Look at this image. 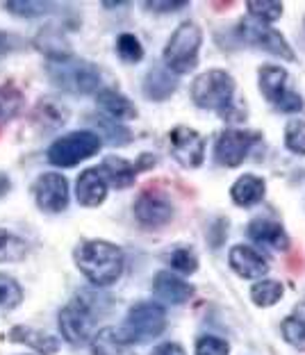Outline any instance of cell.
I'll use <instances>...</instances> for the list:
<instances>
[{
  "mask_svg": "<svg viewBox=\"0 0 305 355\" xmlns=\"http://www.w3.org/2000/svg\"><path fill=\"white\" fill-rule=\"evenodd\" d=\"M76 264L96 287H110L123 273L121 248L105 239H87L76 248Z\"/></svg>",
  "mask_w": 305,
  "mask_h": 355,
  "instance_id": "6da1fadb",
  "label": "cell"
},
{
  "mask_svg": "<svg viewBox=\"0 0 305 355\" xmlns=\"http://www.w3.org/2000/svg\"><path fill=\"white\" fill-rule=\"evenodd\" d=\"M46 73L51 83L69 94H94L101 87V71L92 62L78 60V58H62V60H48Z\"/></svg>",
  "mask_w": 305,
  "mask_h": 355,
  "instance_id": "7a4b0ae2",
  "label": "cell"
},
{
  "mask_svg": "<svg viewBox=\"0 0 305 355\" xmlns=\"http://www.w3.org/2000/svg\"><path fill=\"white\" fill-rule=\"evenodd\" d=\"M232 94H235V80L219 69L200 73L191 85V101L200 110H216L223 121H232Z\"/></svg>",
  "mask_w": 305,
  "mask_h": 355,
  "instance_id": "3957f363",
  "label": "cell"
},
{
  "mask_svg": "<svg viewBox=\"0 0 305 355\" xmlns=\"http://www.w3.org/2000/svg\"><path fill=\"white\" fill-rule=\"evenodd\" d=\"M200 42H203V32L191 21L180 23L175 32L168 39V44L164 48V64L168 71L173 73L184 76L189 71L196 69L198 64V51H200Z\"/></svg>",
  "mask_w": 305,
  "mask_h": 355,
  "instance_id": "277c9868",
  "label": "cell"
},
{
  "mask_svg": "<svg viewBox=\"0 0 305 355\" xmlns=\"http://www.w3.org/2000/svg\"><path fill=\"white\" fill-rule=\"evenodd\" d=\"M101 146H103L101 137L92 130L69 132L51 144V148H48V162L62 168L76 166L82 159H89L92 155H96Z\"/></svg>",
  "mask_w": 305,
  "mask_h": 355,
  "instance_id": "5b68a950",
  "label": "cell"
},
{
  "mask_svg": "<svg viewBox=\"0 0 305 355\" xmlns=\"http://www.w3.org/2000/svg\"><path fill=\"white\" fill-rule=\"evenodd\" d=\"M164 328H166L164 308L152 301H146V303H137L130 308L121 335L130 344H143L162 335Z\"/></svg>",
  "mask_w": 305,
  "mask_h": 355,
  "instance_id": "8992f818",
  "label": "cell"
},
{
  "mask_svg": "<svg viewBox=\"0 0 305 355\" xmlns=\"http://www.w3.org/2000/svg\"><path fill=\"white\" fill-rule=\"evenodd\" d=\"M60 330L69 344L82 346L92 340L94 333V305L85 301V296L73 298L67 308L60 312Z\"/></svg>",
  "mask_w": 305,
  "mask_h": 355,
  "instance_id": "52a82bcc",
  "label": "cell"
},
{
  "mask_svg": "<svg viewBox=\"0 0 305 355\" xmlns=\"http://www.w3.org/2000/svg\"><path fill=\"white\" fill-rule=\"evenodd\" d=\"M168 146H171V155L178 159L182 166L196 168L203 164L205 159V139L200 137L194 128L178 125L168 132Z\"/></svg>",
  "mask_w": 305,
  "mask_h": 355,
  "instance_id": "ba28073f",
  "label": "cell"
},
{
  "mask_svg": "<svg viewBox=\"0 0 305 355\" xmlns=\"http://www.w3.org/2000/svg\"><path fill=\"white\" fill-rule=\"evenodd\" d=\"M35 200L44 212H64L69 207V182L62 173H44L35 182Z\"/></svg>",
  "mask_w": 305,
  "mask_h": 355,
  "instance_id": "9c48e42d",
  "label": "cell"
},
{
  "mask_svg": "<svg viewBox=\"0 0 305 355\" xmlns=\"http://www.w3.org/2000/svg\"><path fill=\"white\" fill-rule=\"evenodd\" d=\"M239 35L244 37V42L260 46L262 51L276 55V58H283L287 62L294 60V53H292V48L287 46L285 37L260 21H242L239 23Z\"/></svg>",
  "mask_w": 305,
  "mask_h": 355,
  "instance_id": "30bf717a",
  "label": "cell"
},
{
  "mask_svg": "<svg viewBox=\"0 0 305 355\" xmlns=\"http://www.w3.org/2000/svg\"><path fill=\"white\" fill-rule=\"evenodd\" d=\"M258 132L248 130H223L216 139V162L223 166H239L246 159L248 150L258 141Z\"/></svg>",
  "mask_w": 305,
  "mask_h": 355,
  "instance_id": "8fae6325",
  "label": "cell"
},
{
  "mask_svg": "<svg viewBox=\"0 0 305 355\" xmlns=\"http://www.w3.org/2000/svg\"><path fill=\"white\" fill-rule=\"evenodd\" d=\"M134 216L146 228H162L173 219V205L162 191H141L134 203Z\"/></svg>",
  "mask_w": 305,
  "mask_h": 355,
  "instance_id": "7c38bea8",
  "label": "cell"
},
{
  "mask_svg": "<svg viewBox=\"0 0 305 355\" xmlns=\"http://www.w3.org/2000/svg\"><path fill=\"white\" fill-rule=\"evenodd\" d=\"M228 262L232 266V271L246 280H262V276L269 273L267 260L262 257V253H258L251 246H232Z\"/></svg>",
  "mask_w": 305,
  "mask_h": 355,
  "instance_id": "4fadbf2b",
  "label": "cell"
},
{
  "mask_svg": "<svg viewBox=\"0 0 305 355\" xmlns=\"http://www.w3.org/2000/svg\"><path fill=\"white\" fill-rule=\"evenodd\" d=\"M76 193H78L80 205L98 207L107 196V180L103 178L101 168H87V171L80 173L78 184H76Z\"/></svg>",
  "mask_w": 305,
  "mask_h": 355,
  "instance_id": "5bb4252c",
  "label": "cell"
},
{
  "mask_svg": "<svg viewBox=\"0 0 305 355\" xmlns=\"http://www.w3.org/2000/svg\"><path fill=\"white\" fill-rule=\"evenodd\" d=\"M152 292L166 303L182 305L194 296V287H191L189 282H184L182 278L173 276L171 271H159L157 276L152 278Z\"/></svg>",
  "mask_w": 305,
  "mask_h": 355,
  "instance_id": "9a60e30c",
  "label": "cell"
},
{
  "mask_svg": "<svg viewBox=\"0 0 305 355\" xmlns=\"http://www.w3.org/2000/svg\"><path fill=\"white\" fill-rule=\"evenodd\" d=\"M248 237H251L255 244L276 248V251H287V248H290V237H287L283 225L276 221H267V219L251 221L248 223Z\"/></svg>",
  "mask_w": 305,
  "mask_h": 355,
  "instance_id": "2e32d148",
  "label": "cell"
},
{
  "mask_svg": "<svg viewBox=\"0 0 305 355\" xmlns=\"http://www.w3.org/2000/svg\"><path fill=\"white\" fill-rule=\"evenodd\" d=\"M10 342L14 344H26L32 351H37L39 355H55L60 349L58 337L44 333V330L30 328V326H14L10 330Z\"/></svg>",
  "mask_w": 305,
  "mask_h": 355,
  "instance_id": "e0dca14e",
  "label": "cell"
},
{
  "mask_svg": "<svg viewBox=\"0 0 305 355\" xmlns=\"http://www.w3.org/2000/svg\"><path fill=\"white\" fill-rule=\"evenodd\" d=\"M287 80H290V76H287V71L280 67L260 69V92L264 94V98L269 103H274L276 107L280 105V101L292 92V89L287 87Z\"/></svg>",
  "mask_w": 305,
  "mask_h": 355,
  "instance_id": "ac0fdd59",
  "label": "cell"
},
{
  "mask_svg": "<svg viewBox=\"0 0 305 355\" xmlns=\"http://www.w3.org/2000/svg\"><path fill=\"white\" fill-rule=\"evenodd\" d=\"M137 171H139L137 166H132L128 159L116 157V155L105 157V159H103V164H101L103 178H105L112 187H116V189L130 187V184L134 182V178H137Z\"/></svg>",
  "mask_w": 305,
  "mask_h": 355,
  "instance_id": "d6986e66",
  "label": "cell"
},
{
  "mask_svg": "<svg viewBox=\"0 0 305 355\" xmlns=\"http://www.w3.org/2000/svg\"><path fill=\"white\" fill-rule=\"evenodd\" d=\"M92 355H134L132 344L114 328H103L92 337Z\"/></svg>",
  "mask_w": 305,
  "mask_h": 355,
  "instance_id": "ffe728a7",
  "label": "cell"
},
{
  "mask_svg": "<svg viewBox=\"0 0 305 355\" xmlns=\"http://www.w3.org/2000/svg\"><path fill=\"white\" fill-rule=\"evenodd\" d=\"M96 103H98V107L105 110L110 119H114V121H125V119L137 116V107H134L121 92H116V89H101L98 96H96Z\"/></svg>",
  "mask_w": 305,
  "mask_h": 355,
  "instance_id": "44dd1931",
  "label": "cell"
},
{
  "mask_svg": "<svg viewBox=\"0 0 305 355\" xmlns=\"http://www.w3.org/2000/svg\"><path fill=\"white\" fill-rule=\"evenodd\" d=\"M175 89H178L175 78L162 67H152L146 73V78H143V94L150 101H166Z\"/></svg>",
  "mask_w": 305,
  "mask_h": 355,
  "instance_id": "7402d4cb",
  "label": "cell"
},
{
  "mask_svg": "<svg viewBox=\"0 0 305 355\" xmlns=\"http://www.w3.org/2000/svg\"><path fill=\"white\" fill-rule=\"evenodd\" d=\"M35 123H39L44 130H58L60 125H64L69 121V110L55 98H42L37 103L35 112H32Z\"/></svg>",
  "mask_w": 305,
  "mask_h": 355,
  "instance_id": "603a6c76",
  "label": "cell"
},
{
  "mask_svg": "<svg viewBox=\"0 0 305 355\" xmlns=\"http://www.w3.org/2000/svg\"><path fill=\"white\" fill-rule=\"evenodd\" d=\"M230 196L239 207H251L255 203H260L264 196V180L258 175H242L232 184Z\"/></svg>",
  "mask_w": 305,
  "mask_h": 355,
  "instance_id": "cb8c5ba5",
  "label": "cell"
},
{
  "mask_svg": "<svg viewBox=\"0 0 305 355\" xmlns=\"http://www.w3.org/2000/svg\"><path fill=\"white\" fill-rule=\"evenodd\" d=\"M35 46L42 53H46L48 60H62V58H71L69 44L64 42L62 32H58L55 28H44L35 39Z\"/></svg>",
  "mask_w": 305,
  "mask_h": 355,
  "instance_id": "d4e9b609",
  "label": "cell"
},
{
  "mask_svg": "<svg viewBox=\"0 0 305 355\" xmlns=\"http://www.w3.org/2000/svg\"><path fill=\"white\" fill-rule=\"evenodd\" d=\"M283 337L294 349L305 351V305H299V308L283 321Z\"/></svg>",
  "mask_w": 305,
  "mask_h": 355,
  "instance_id": "484cf974",
  "label": "cell"
},
{
  "mask_svg": "<svg viewBox=\"0 0 305 355\" xmlns=\"http://www.w3.org/2000/svg\"><path fill=\"white\" fill-rule=\"evenodd\" d=\"M92 121L98 128V137H107V141L112 146H125L132 141V132L121 123V121L107 119V116H92Z\"/></svg>",
  "mask_w": 305,
  "mask_h": 355,
  "instance_id": "4316f807",
  "label": "cell"
},
{
  "mask_svg": "<svg viewBox=\"0 0 305 355\" xmlns=\"http://www.w3.org/2000/svg\"><path fill=\"white\" fill-rule=\"evenodd\" d=\"M28 241L0 228V262H21L28 257Z\"/></svg>",
  "mask_w": 305,
  "mask_h": 355,
  "instance_id": "83f0119b",
  "label": "cell"
},
{
  "mask_svg": "<svg viewBox=\"0 0 305 355\" xmlns=\"http://www.w3.org/2000/svg\"><path fill=\"white\" fill-rule=\"evenodd\" d=\"M251 298L260 308H271L283 298V285L278 280H260L251 289Z\"/></svg>",
  "mask_w": 305,
  "mask_h": 355,
  "instance_id": "f1b7e54d",
  "label": "cell"
},
{
  "mask_svg": "<svg viewBox=\"0 0 305 355\" xmlns=\"http://www.w3.org/2000/svg\"><path fill=\"white\" fill-rule=\"evenodd\" d=\"M23 107V94L14 85L0 87V123L14 119Z\"/></svg>",
  "mask_w": 305,
  "mask_h": 355,
  "instance_id": "f546056e",
  "label": "cell"
},
{
  "mask_svg": "<svg viewBox=\"0 0 305 355\" xmlns=\"http://www.w3.org/2000/svg\"><path fill=\"white\" fill-rule=\"evenodd\" d=\"M246 7L260 23H274L283 16V3H276V0H248Z\"/></svg>",
  "mask_w": 305,
  "mask_h": 355,
  "instance_id": "4dcf8cb0",
  "label": "cell"
},
{
  "mask_svg": "<svg viewBox=\"0 0 305 355\" xmlns=\"http://www.w3.org/2000/svg\"><path fill=\"white\" fill-rule=\"evenodd\" d=\"M5 10L16 16H26V19H35V16H44L58 10L53 3H32V0H10L5 3Z\"/></svg>",
  "mask_w": 305,
  "mask_h": 355,
  "instance_id": "1f68e13d",
  "label": "cell"
},
{
  "mask_svg": "<svg viewBox=\"0 0 305 355\" xmlns=\"http://www.w3.org/2000/svg\"><path fill=\"white\" fill-rule=\"evenodd\" d=\"M23 301V289L12 276L0 273V308L3 310H14L19 308Z\"/></svg>",
  "mask_w": 305,
  "mask_h": 355,
  "instance_id": "d6a6232c",
  "label": "cell"
},
{
  "mask_svg": "<svg viewBox=\"0 0 305 355\" xmlns=\"http://www.w3.org/2000/svg\"><path fill=\"white\" fill-rule=\"evenodd\" d=\"M116 53L119 58H121L123 62L128 64H134L139 62L143 58V48L139 44V39L134 35H121L116 39Z\"/></svg>",
  "mask_w": 305,
  "mask_h": 355,
  "instance_id": "836d02e7",
  "label": "cell"
},
{
  "mask_svg": "<svg viewBox=\"0 0 305 355\" xmlns=\"http://www.w3.org/2000/svg\"><path fill=\"white\" fill-rule=\"evenodd\" d=\"M285 144L292 153L305 155V121L294 119L285 128Z\"/></svg>",
  "mask_w": 305,
  "mask_h": 355,
  "instance_id": "e575fe53",
  "label": "cell"
},
{
  "mask_svg": "<svg viewBox=\"0 0 305 355\" xmlns=\"http://www.w3.org/2000/svg\"><path fill=\"white\" fill-rule=\"evenodd\" d=\"M168 264H171V269L180 273H194L198 269V257L194 255V251L182 246V248H175V251L168 255Z\"/></svg>",
  "mask_w": 305,
  "mask_h": 355,
  "instance_id": "d590c367",
  "label": "cell"
},
{
  "mask_svg": "<svg viewBox=\"0 0 305 355\" xmlns=\"http://www.w3.org/2000/svg\"><path fill=\"white\" fill-rule=\"evenodd\" d=\"M230 346L226 340L214 335H205L196 342V355H228Z\"/></svg>",
  "mask_w": 305,
  "mask_h": 355,
  "instance_id": "8d00e7d4",
  "label": "cell"
},
{
  "mask_svg": "<svg viewBox=\"0 0 305 355\" xmlns=\"http://www.w3.org/2000/svg\"><path fill=\"white\" fill-rule=\"evenodd\" d=\"M23 48H26V42L19 35H14V32H0V60L10 58V55L23 51Z\"/></svg>",
  "mask_w": 305,
  "mask_h": 355,
  "instance_id": "74e56055",
  "label": "cell"
},
{
  "mask_svg": "<svg viewBox=\"0 0 305 355\" xmlns=\"http://www.w3.org/2000/svg\"><path fill=\"white\" fill-rule=\"evenodd\" d=\"M187 5H189L187 0H178V3H157V0H152V3H146V7L152 12H175V10L187 7Z\"/></svg>",
  "mask_w": 305,
  "mask_h": 355,
  "instance_id": "f35d334b",
  "label": "cell"
},
{
  "mask_svg": "<svg viewBox=\"0 0 305 355\" xmlns=\"http://www.w3.org/2000/svg\"><path fill=\"white\" fill-rule=\"evenodd\" d=\"M150 355H187V353H184V349H182L180 344H175V342H164V344L155 346Z\"/></svg>",
  "mask_w": 305,
  "mask_h": 355,
  "instance_id": "ab89813d",
  "label": "cell"
},
{
  "mask_svg": "<svg viewBox=\"0 0 305 355\" xmlns=\"http://www.w3.org/2000/svg\"><path fill=\"white\" fill-rule=\"evenodd\" d=\"M10 187H12L10 178H7L5 173H0V196H5V193L10 191Z\"/></svg>",
  "mask_w": 305,
  "mask_h": 355,
  "instance_id": "60d3db41",
  "label": "cell"
}]
</instances>
